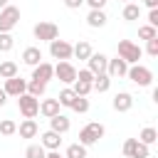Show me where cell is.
<instances>
[{
	"mask_svg": "<svg viewBox=\"0 0 158 158\" xmlns=\"http://www.w3.org/2000/svg\"><path fill=\"white\" fill-rule=\"evenodd\" d=\"M116 57H121V59L131 67V64H138V59L143 57V49H141L136 42H131V40H121V42L116 44Z\"/></svg>",
	"mask_w": 158,
	"mask_h": 158,
	"instance_id": "cell-1",
	"label": "cell"
},
{
	"mask_svg": "<svg viewBox=\"0 0 158 158\" xmlns=\"http://www.w3.org/2000/svg\"><path fill=\"white\" fill-rule=\"evenodd\" d=\"M104 133H106L104 123H99V121H91V123H86V126L79 131V143H81L84 148H89V146L99 143V138H104Z\"/></svg>",
	"mask_w": 158,
	"mask_h": 158,
	"instance_id": "cell-2",
	"label": "cell"
},
{
	"mask_svg": "<svg viewBox=\"0 0 158 158\" xmlns=\"http://www.w3.org/2000/svg\"><path fill=\"white\" fill-rule=\"evenodd\" d=\"M126 77H128L136 86H151V84H153V72H151L148 67H143V64H131L128 72H126Z\"/></svg>",
	"mask_w": 158,
	"mask_h": 158,
	"instance_id": "cell-3",
	"label": "cell"
},
{
	"mask_svg": "<svg viewBox=\"0 0 158 158\" xmlns=\"http://www.w3.org/2000/svg\"><path fill=\"white\" fill-rule=\"evenodd\" d=\"M123 158H151V146H143L138 138L123 141Z\"/></svg>",
	"mask_w": 158,
	"mask_h": 158,
	"instance_id": "cell-4",
	"label": "cell"
},
{
	"mask_svg": "<svg viewBox=\"0 0 158 158\" xmlns=\"http://www.w3.org/2000/svg\"><path fill=\"white\" fill-rule=\"evenodd\" d=\"M32 35H35V40H40V42H52V40L59 37V27H57L54 22H37V25L32 27Z\"/></svg>",
	"mask_w": 158,
	"mask_h": 158,
	"instance_id": "cell-5",
	"label": "cell"
},
{
	"mask_svg": "<svg viewBox=\"0 0 158 158\" xmlns=\"http://www.w3.org/2000/svg\"><path fill=\"white\" fill-rule=\"evenodd\" d=\"M17 109H20V114L25 118H35L40 114V99H35V96H30L25 91L22 96H17Z\"/></svg>",
	"mask_w": 158,
	"mask_h": 158,
	"instance_id": "cell-6",
	"label": "cell"
},
{
	"mask_svg": "<svg viewBox=\"0 0 158 158\" xmlns=\"http://www.w3.org/2000/svg\"><path fill=\"white\" fill-rule=\"evenodd\" d=\"M17 22H20V7L5 5V7L0 10V32H10Z\"/></svg>",
	"mask_w": 158,
	"mask_h": 158,
	"instance_id": "cell-7",
	"label": "cell"
},
{
	"mask_svg": "<svg viewBox=\"0 0 158 158\" xmlns=\"http://www.w3.org/2000/svg\"><path fill=\"white\" fill-rule=\"evenodd\" d=\"M49 54H52V59H57V62H69L72 59V44L67 42V40H52L49 42Z\"/></svg>",
	"mask_w": 158,
	"mask_h": 158,
	"instance_id": "cell-8",
	"label": "cell"
},
{
	"mask_svg": "<svg viewBox=\"0 0 158 158\" xmlns=\"http://www.w3.org/2000/svg\"><path fill=\"white\" fill-rule=\"evenodd\" d=\"M54 79H59L62 84H74L77 81V67L72 62H57L54 64Z\"/></svg>",
	"mask_w": 158,
	"mask_h": 158,
	"instance_id": "cell-9",
	"label": "cell"
},
{
	"mask_svg": "<svg viewBox=\"0 0 158 158\" xmlns=\"http://www.w3.org/2000/svg\"><path fill=\"white\" fill-rule=\"evenodd\" d=\"M106 64H109V57H106V54H101V52H91V57L86 59V69H89L94 77L106 74Z\"/></svg>",
	"mask_w": 158,
	"mask_h": 158,
	"instance_id": "cell-10",
	"label": "cell"
},
{
	"mask_svg": "<svg viewBox=\"0 0 158 158\" xmlns=\"http://www.w3.org/2000/svg\"><path fill=\"white\" fill-rule=\"evenodd\" d=\"M49 79H54V64H49V62H40L37 67H32V81H42V84H47Z\"/></svg>",
	"mask_w": 158,
	"mask_h": 158,
	"instance_id": "cell-11",
	"label": "cell"
},
{
	"mask_svg": "<svg viewBox=\"0 0 158 158\" xmlns=\"http://www.w3.org/2000/svg\"><path fill=\"white\" fill-rule=\"evenodd\" d=\"M2 91L7 94V96H22L25 91H27V81L25 79H20V77H12V79H5V86H2Z\"/></svg>",
	"mask_w": 158,
	"mask_h": 158,
	"instance_id": "cell-12",
	"label": "cell"
},
{
	"mask_svg": "<svg viewBox=\"0 0 158 158\" xmlns=\"http://www.w3.org/2000/svg\"><path fill=\"white\" fill-rule=\"evenodd\" d=\"M126 72H128V64H126L121 57L109 59V64H106V74H109V79H121V77H126Z\"/></svg>",
	"mask_w": 158,
	"mask_h": 158,
	"instance_id": "cell-13",
	"label": "cell"
},
{
	"mask_svg": "<svg viewBox=\"0 0 158 158\" xmlns=\"http://www.w3.org/2000/svg\"><path fill=\"white\" fill-rule=\"evenodd\" d=\"M111 106H114V111H118V114H126V111H131V109H133V96H131L128 91H118V94L114 96Z\"/></svg>",
	"mask_w": 158,
	"mask_h": 158,
	"instance_id": "cell-14",
	"label": "cell"
},
{
	"mask_svg": "<svg viewBox=\"0 0 158 158\" xmlns=\"http://www.w3.org/2000/svg\"><path fill=\"white\" fill-rule=\"evenodd\" d=\"M69 128H72V121H69V116H64V114H57V116H52V118H49V131H54V133L64 136Z\"/></svg>",
	"mask_w": 158,
	"mask_h": 158,
	"instance_id": "cell-15",
	"label": "cell"
},
{
	"mask_svg": "<svg viewBox=\"0 0 158 158\" xmlns=\"http://www.w3.org/2000/svg\"><path fill=\"white\" fill-rule=\"evenodd\" d=\"M40 138H42L40 146H42L44 151H59V146H62V136L54 133V131H44Z\"/></svg>",
	"mask_w": 158,
	"mask_h": 158,
	"instance_id": "cell-16",
	"label": "cell"
},
{
	"mask_svg": "<svg viewBox=\"0 0 158 158\" xmlns=\"http://www.w3.org/2000/svg\"><path fill=\"white\" fill-rule=\"evenodd\" d=\"M59 109H62V106H59L57 99H40V114H42L44 118H52V116L62 114Z\"/></svg>",
	"mask_w": 158,
	"mask_h": 158,
	"instance_id": "cell-17",
	"label": "cell"
},
{
	"mask_svg": "<svg viewBox=\"0 0 158 158\" xmlns=\"http://www.w3.org/2000/svg\"><path fill=\"white\" fill-rule=\"evenodd\" d=\"M22 62H25L27 67H37L40 62H44V59H42V49H40V47H25V49H22Z\"/></svg>",
	"mask_w": 158,
	"mask_h": 158,
	"instance_id": "cell-18",
	"label": "cell"
},
{
	"mask_svg": "<svg viewBox=\"0 0 158 158\" xmlns=\"http://www.w3.org/2000/svg\"><path fill=\"white\" fill-rule=\"evenodd\" d=\"M17 133H20V138H35V136L40 133V126H37L35 118H25V121L17 126Z\"/></svg>",
	"mask_w": 158,
	"mask_h": 158,
	"instance_id": "cell-19",
	"label": "cell"
},
{
	"mask_svg": "<svg viewBox=\"0 0 158 158\" xmlns=\"http://www.w3.org/2000/svg\"><path fill=\"white\" fill-rule=\"evenodd\" d=\"M91 52H94V49H91V44H89L86 40H79L77 44H72V57H77V59H84V62H86V59L91 57Z\"/></svg>",
	"mask_w": 158,
	"mask_h": 158,
	"instance_id": "cell-20",
	"label": "cell"
},
{
	"mask_svg": "<svg viewBox=\"0 0 158 158\" xmlns=\"http://www.w3.org/2000/svg\"><path fill=\"white\" fill-rule=\"evenodd\" d=\"M106 12L104 10H89V15H86V25L89 27H94V30H99V27H104L106 25Z\"/></svg>",
	"mask_w": 158,
	"mask_h": 158,
	"instance_id": "cell-21",
	"label": "cell"
},
{
	"mask_svg": "<svg viewBox=\"0 0 158 158\" xmlns=\"http://www.w3.org/2000/svg\"><path fill=\"white\" fill-rule=\"evenodd\" d=\"M12 77H20V67L12 59L0 62V79H12Z\"/></svg>",
	"mask_w": 158,
	"mask_h": 158,
	"instance_id": "cell-22",
	"label": "cell"
},
{
	"mask_svg": "<svg viewBox=\"0 0 158 158\" xmlns=\"http://www.w3.org/2000/svg\"><path fill=\"white\" fill-rule=\"evenodd\" d=\"M121 17H123L126 22L138 20V17H141V5H136V2H126V5H123V10H121Z\"/></svg>",
	"mask_w": 158,
	"mask_h": 158,
	"instance_id": "cell-23",
	"label": "cell"
},
{
	"mask_svg": "<svg viewBox=\"0 0 158 158\" xmlns=\"http://www.w3.org/2000/svg\"><path fill=\"white\" fill-rule=\"evenodd\" d=\"M109 86H111L109 74H99V77H94V81H91V91H99V94L109 91Z\"/></svg>",
	"mask_w": 158,
	"mask_h": 158,
	"instance_id": "cell-24",
	"label": "cell"
},
{
	"mask_svg": "<svg viewBox=\"0 0 158 158\" xmlns=\"http://www.w3.org/2000/svg\"><path fill=\"white\" fill-rule=\"evenodd\" d=\"M138 141H141L143 146H153V143L158 141V131H156L153 126H146V128L138 133Z\"/></svg>",
	"mask_w": 158,
	"mask_h": 158,
	"instance_id": "cell-25",
	"label": "cell"
},
{
	"mask_svg": "<svg viewBox=\"0 0 158 158\" xmlns=\"http://www.w3.org/2000/svg\"><path fill=\"white\" fill-rule=\"evenodd\" d=\"M64 158H86V148L81 143H69L64 151Z\"/></svg>",
	"mask_w": 158,
	"mask_h": 158,
	"instance_id": "cell-26",
	"label": "cell"
},
{
	"mask_svg": "<svg viewBox=\"0 0 158 158\" xmlns=\"http://www.w3.org/2000/svg\"><path fill=\"white\" fill-rule=\"evenodd\" d=\"M44 91H47V84H42V81H27V94L30 96H35V99H40V96H44Z\"/></svg>",
	"mask_w": 158,
	"mask_h": 158,
	"instance_id": "cell-27",
	"label": "cell"
},
{
	"mask_svg": "<svg viewBox=\"0 0 158 158\" xmlns=\"http://www.w3.org/2000/svg\"><path fill=\"white\" fill-rule=\"evenodd\" d=\"M74 99H77V94L72 91V86H67V89H62V91H59V96H57V101H59V106H67V109H69V106L74 104Z\"/></svg>",
	"mask_w": 158,
	"mask_h": 158,
	"instance_id": "cell-28",
	"label": "cell"
},
{
	"mask_svg": "<svg viewBox=\"0 0 158 158\" xmlns=\"http://www.w3.org/2000/svg\"><path fill=\"white\" fill-rule=\"evenodd\" d=\"M47 156V151L40 146V143H30L27 148H25V158H44Z\"/></svg>",
	"mask_w": 158,
	"mask_h": 158,
	"instance_id": "cell-29",
	"label": "cell"
},
{
	"mask_svg": "<svg viewBox=\"0 0 158 158\" xmlns=\"http://www.w3.org/2000/svg\"><path fill=\"white\" fill-rule=\"evenodd\" d=\"M153 37H158V30H156V27H151V25H141V27H138V40L148 42V40H153Z\"/></svg>",
	"mask_w": 158,
	"mask_h": 158,
	"instance_id": "cell-30",
	"label": "cell"
},
{
	"mask_svg": "<svg viewBox=\"0 0 158 158\" xmlns=\"http://www.w3.org/2000/svg\"><path fill=\"white\" fill-rule=\"evenodd\" d=\"M69 109L77 111V114H86V111H89V99H86V96H77L74 104H72Z\"/></svg>",
	"mask_w": 158,
	"mask_h": 158,
	"instance_id": "cell-31",
	"label": "cell"
},
{
	"mask_svg": "<svg viewBox=\"0 0 158 158\" xmlns=\"http://www.w3.org/2000/svg\"><path fill=\"white\" fill-rule=\"evenodd\" d=\"M0 133H2V136H12V133H17V123H15L12 118H2V121H0Z\"/></svg>",
	"mask_w": 158,
	"mask_h": 158,
	"instance_id": "cell-32",
	"label": "cell"
},
{
	"mask_svg": "<svg viewBox=\"0 0 158 158\" xmlns=\"http://www.w3.org/2000/svg\"><path fill=\"white\" fill-rule=\"evenodd\" d=\"M15 47V37L10 32H0V52H10Z\"/></svg>",
	"mask_w": 158,
	"mask_h": 158,
	"instance_id": "cell-33",
	"label": "cell"
},
{
	"mask_svg": "<svg viewBox=\"0 0 158 158\" xmlns=\"http://www.w3.org/2000/svg\"><path fill=\"white\" fill-rule=\"evenodd\" d=\"M72 91H74L77 96H89V94H91V84H86V81H74V84H72Z\"/></svg>",
	"mask_w": 158,
	"mask_h": 158,
	"instance_id": "cell-34",
	"label": "cell"
},
{
	"mask_svg": "<svg viewBox=\"0 0 158 158\" xmlns=\"http://www.w3.org/2000/svg\"><path fill=\"white\" fill-rule=\"evenodd\" d=\"M146 54L148 57H158V37H153V40L146 42Z\"/></svg>",
	"mask_w": 158,
	"mask_h": 158,
	"instance_id": "cell-35",
	"label": "cell"
},
{
	"mask_svg": "<svg viewBox=\"0 0 158 158\" xmlns=\"http://www.w3.org/2000/svg\"><path fill=\"white\" fill-rule=\"evenodd\" d=\"M77 81H86V84H91V81H94V74H91L89 69H77Z\"/></svg>",
	"mask_w": 158,
	"mask_h": 158,
	"instance_id": "cell-36",
	"label": "cell"
},
{
	"mask_svg": "<svg viewBox=\"0 0 158 158\" xmlns=\"http://www.w3.org/2000/svg\"><path fill=\"white\" fill-rule=\"evenodd\" d=\"M148 25L158 30V7L156 10H148Z\"/></svg>",
	"mask_w": 158,
	"mask_h": 158,
	"instance_id": "cell-37",
	"label": "cell"
},
{
	"mask_svg": "<svg viewBox=\"0 0 158 158\" xmlns=\"http://www.w3.org/2000/svg\"><path fill=\"white\" fill-rule=\"evenodd\" d=\"M91 10H104V5H106V0H84Z\"/></svg>",
	"mask_w": 158,
	"mask_h": 158,
	"instance_id": "cell-38",
	"label": "cell"
},
{
	"mask_svg": "<svg viewBox=\"0 0 158 158\" xmlns=\"http://www.w3.org/2000/svg\"><path fill=\"white\" fill-rule=\"evenodd\" d=\"M64 5H67L69 10H77V7H81V5H84V0H64Z\"/></svg>",
	"mask_w": 158,
	"mask_h": 158,
	"instance_id": "cell-39",
	"label": "cell"
},
{
	"mask_svg": "<svg viewBox=\"0 0 158 158\" xmlns=\"http://www.w3.org/2000/svg\"><path fill=\"white\" fill-rule=\"evenodd\" d=\"M143 5H146L148 10H156V7H158V0H143Z\"/></svg>",
	"mask_w": 158,
	"mask_h": 158,
	"instance_id": "cell-40",
	"label": "cell"
},
{
	"mask_svg": "<svg viewBox=\"0 0 158 158\" xmlns=\"http://www.w3.org/2000/svg\"><path fill=\"white\" fill-rule=\"evenodd\" d=\"M44 158H64V156H62L59 151H47V156H44Z\"/></svg>",
	"mask_w": 158,
	"mask_h": 158,
	"instance_id": "cell-41",
	"label": "cell"
},
{
	"mask_svg": "<svg viewBox=\"0 0 158 158\" xmlns=\"http://www.w3.org/2000/svg\"><path fill=\"white\" fill-rule=\"evenodd\" d=\"M5 101H7V94L0 89V106H5Z\"/></svg>",
	"mask_w": 158,
	"mask_h": 158,
	"instance_id": "cell-42",
	"label": "cell"
},
{
	"mask_svg": "<svg viewBox=\"0 0 158 158\" xmlns=\"http://www.w3.org/2000/svg\"><path fill=\"white\" fill-rule=\"evenodd\" d=\"M5 5H10V0H0V10H2Z\"/></svg>",
	"mask_w": 158,
	"mask_h": 158,
	"instance_id": "cell-43",
	"label": "cell"
},
{
	"mask_svg": "<svg viewBox=\"0 0 158 158\" xmlns=\"http://www.w3.org/2000/svg\"><path fill=\"white\" fill-rule=\"evenodd\" d=\"M121 2H133V0H121Z\"/></svg>",
	"mask_w": 158,
	"mask_h": 158,
	"instance_id": "cell-44",
	"label": "cell"
}]
</instances>
